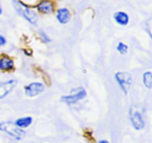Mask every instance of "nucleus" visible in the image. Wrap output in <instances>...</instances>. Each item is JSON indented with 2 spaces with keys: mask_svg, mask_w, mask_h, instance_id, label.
Returning a JSON list of instances; mask_svg holds the SVG:
<instances>
[{
  "mask_svg": "<svg viewBox=\"0 0 152 143\" xmlns=\"http://www.w3.org/2000/svg\"><path fill=\"white\" fill-rule=\"evenodd\" d=\"M0 134L5 135L14 141H21L25 138L26 130L18 128L13 121L4 120V121H0Z\"/></svg>",
  "mask_w": 152,
  "mask_h": 143,
  "instance_id": "nucleus-1",
  "label": "nucleus"
},
{
  "mask_svg": "<svg viewBox=\"0 0 152 143\" xmlns=\"http://www.w3.org/2000/svg\"><path fill=\"white\" fill-rule=\"evenodd\" d=\"M87 91L83 87H78V88L72 89L70 91L69 94L63 95L61 97V101L64 105H68V107H73V105H77L78 102L83 101L87 97Z\"/></svg>",
  "mask_w": 152,
  "mask_h": 143,
  "instance_id": "nucleus-2",
  "label": "nucleus"
},
{
  "mask_svg": "<svg viewBox=\"0 0 152 143\" xmlns=\"http://www.w3.org/2000/svg\"><path fill=\"white\" fill-rule=\"evenodd\" d=\"M128 119H129V122H130L131 126H132V128L134 130L141 132V130H145V128H146L145 117H144L143 113H142L137 108H135L134 105H131V107L129 108Z\"/></svg>",
  "mask_w": 152,
  "mask_h": 143,
  "instance_id": "nucleus-3",
  "label": "nucleus"
},
{
  "mask_svg": "<svg viewBox=\"0 0 152 143\" xmlns=\"http://www.w3.org/2000/svg\"><path fill=\"white\" fill-rule=\"evenodd\" d=\"M13 5L15 11L17 12V14L19 16H21L23 19H25L28 23H30L31 25H37L39 21V16L36 12L32 9H29V7H26L24 5L20 4L18 1H13Z\"/></svg>",
  "mask_w": 152,
  "mask_h": 143,
  "instance_id": "nucleus-4",
  "label": "nucleus"
},
{
  "mask_svg": "<svg viewBox=\"0 0 152 143\" xmlns=\"http://www.w3.org/2000/svg\"><path fill=\"white\" fill-rule=\"evenodd\" d=\"M114 77L120 90L123 92V94H128L131 85H132V76L130 75V73L125 71H119L115 73Z\"/></svg>",
  "mask_w": 152,
  "mask_h": 143,
  "instance_id": "nucleus-5",
  "label": "nucleus"
},
{
  "mask_svg": "<svg viewBox=\"0 0 152 143\" xmlns=\"http://www.w3.org/2000/svg\"><path fill=\"white\" fill-rule=\"evenodd\" d=\"M45 89H46V86H45L44 83L32 82L24 87V94L27 97L34 98V97H37L42 94V93H44Z\"/></svg>",
  "mask_w": 152,
  "mask_h": 143,
  "instance_id": "nucleus-6",
  "label": "nucleus"
},
{
  "mask_svg": "<svg viewBox=\"0 0 152 143\" xmlns=\"http://www.w3.org/2000/svg\"><path fill=\"white\" fill-rule=\"evenodd\" d=\"M17 85H18V80H15V78H12V80L0 83V100L4 99L5 97L9 96L15 90Z\"/></svg>",
  "mask_w": 152,
  "mask_h": 143,
  "instance_id": "nucleus-7",
  "label": "nucleus"
},
{
  "mask_svg": "<svg viewBox=\"0 0 152 143\" xmlns=\"http://www.w3.org/2000/svg\"><path fill=\"white\" fill-rule=\"evenodd\" d=\"M15 61L9 55H0V72H13L15 70Z\"/></svg>",
  "mask_w": 152,
  "mask_h": 143,
  "instance_id": "nucleus-8",
  "label": "nucleus"
},
{
  "mask_svg": "<svg viewBox=\"0 0 152 143\" xmlns=\"http://www.w3.org/2000/svg\"><path fill=\"white\" fill-rule=\"evenodd\" d=\"M14 124L17 126L20 130H26L28 128L31 126V124L34 123V118L32 116L26 115V116H21V117H18L14 120Z\"/></svg>",
  "mask_w": 152,
  "mask_h": 143,
  "instance_id": "nucleus-9",
  "label": "nucleus"
},
{
  "mask_svg": "<svg viewBox=\"0 0 152 143\" xmlns=\"http://www.w3.org/2000/svg\"><path fill=\"white\" fill-rule=\"evenodd\" d=\"M37 10L43 15H49L54 12V3L51 0H41L40 3L37 5Z\"/></svg>",
  "mask_w": 152,
  "mask_h": 143,
  "instance_id": "nucleus-10",
  "label": "nucleus"
},
{
  "mask_svg": "<svg viewBox=\"0 0 152 143\" xmlns=\"http://www.w3.org/2000/svg\"><path fill=\"white\" fill-rule=\"evenodd\" d=\"M55 16H56V20L58 21V23L63 24V25L69 23V21L71 20V13L66 7H61L57 10Z\"/></svg>",
  "mask_w": 152,
  "mask_h": 143,
  "instance_id": "nucleus-11",
  "label": "nucleus"
},
{
  "mask_svg": "<svg viewBox=\"0 0 152 143\" xmlns=\"http://www.w3.org/2000/svg\"><path fill=\"white\" fill-rule=\"evenodd\" d=\"M114 20L121 26H126L129 23V16L125 12H116L114 14Z\"/></svg>",
  "mask_w": 152,
  "mask_h": 143,
  "instance_id": "nucleus-12",
  "label": "nucleus"
},
{
  "mask_svg": "<svg viewBox=\"0 0 152 143\" xmlns=\"http://www.w3.org/2000/svg\"><path fill=\"white\" fill-rule=\"evenodd\" d=\"M142 80H143V85L148 89L152 88V73L151 71H146L143 73V76H142Z\"/></svg>",
  "mask_w": 152,
  "mask_h": 143,
  "instance_id": "nucleus-13",
  "label": "nucleus"
},
{
  "mask_svg": "<svg viewBox=\"0 0 152 143\" xmlns=\"http://www.w3.org/2000/svg\"><path fill=\"white\" fill-rule=\"evenodd\" d=\"M17 1L24 7L32 9V7H37V5L40 3L41 0H17Z\"/></svg>",
  "mask_w": 152,
  "mask_h": 143,
  "instance_id": "nucleus-14",
  "label": "nucleus"
},
{
  "mask_svg": "<svg viewBox=\"0 0 152 143\" xmlns=\"http://www.w3.org/2000/svg\"><path fill=\"white\" fill-rule=\"evenodd\" d=\"M116 49L121 55H125L128 52V45L125 44L124 42H119L118 44H117Z\"/></svg>",
  "mask_w": 152,
  "mask_h": 143,
  "instance_id": "nucleus-15",
  "label": "nucleus"
},
{
  "mask_svg": "<svg viewBox=\"0 0 152 143\" xmlns=\"http://www.w3.org/2000/svg\"><path fill=\"white\" fill-rule=\"evenodd\" d=\"M39 38L42 40L43 43H46V44H48V43L51 42L50 37H49L45 32H43V30H39Z\"/></svg>",
  "mask_w": 152,
  "mask_h": 143,
  "instance_id": "nucleus-16",
  "label": "nucleus"
},
{
  "mask_svg": "<svg viewBox=\"0 0 152 143\" xmlns=\"http://www.w3.org/2000/svg\"><path fill=\"white\" fill-rule=\"evenodd\" d=\"M7 38H5L4 36H2V35H0V48L1 47H4L5 45H7Z\"/></svg>",
  "mask_w": 152,
  "mask_h": 143,
  "instance_id": "nucleus-17",
  "label": "nucleus"
},
{
  "mask_svg": "<svg viewBox=\"0 0 152 143\" xmlns=\"http://www.w3.org/2000/svg\"><path fill=\"white\" fill-rule=\"evenodd\" d=\"M97 143H110V142L108 140H106V139H100Z\"/></svg>",
  "mask_w": 152,
  "mask_h": 143,
  "instance_id": "nucleus-18",
  "label": "nucleus"
},
{
  "mask_svg": "<svg viewBox=\"0 0 152 143\" xmlns=\"http://www.w3.org/2000/svg\"><path fill=\"white\" fill-rule=\"evenodd\" d=\"M2 14V7H1V5H0V15Z\"/></svg>",
  "mask_w": 152,
  "mask_h": 143,
  "instance_id": "nucleus-19",
  "label": "nucleus"
}]
</instances>
